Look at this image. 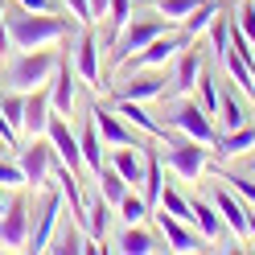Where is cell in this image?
Segmentation results:
<instances>
[{"mask_svg": "<svg viewBox=\"0 0 255 255\" xmlns=\"http://www.w3.org/2000/svg\"><path fill=\"white\" fill-rule=\"evenodd\" d=\"M8 37H12V50H41L50 41H62L74 33V25L66 17H54V12H29V8H8Z\"/></svg>", "mask_w": 255, "mask_h": 255, "instance_id": "cell-1", "label": "cell"}, {"mask_svg": "<svg viewBox=\"0 0 255 255\" xmlns=\"http://www.w3.org/2000/svg\"><path fill=\"white\" fill-rule=\"evenodd\" d=\"M54 70H58V54H50L45 45L41 50H12L4 62V87L29 95L37 87H50Z\"/></svg>", "mask_w": 255, "mask_h": 255, "instance_id": "cell-2", "label": "cell"}, {"mask_svg": "<svg viewBox=\"0 0 255 255\" xmlns=\"http://www.w3.org/2000/svg\"><path fill=\"white\" fill-rule=\"evenodd\" d=\"M185 45H189L185 33H161V37H152L140 54H132V58L120 62V78L140 74V70H165L169 62H177V54L185 50Z\"/></svg>", "mask_w": 255, "mask_h": 255, "instance_id": "cell-3", "label": "cell"}, {"mask_svg": "<svg viewBox=\"0 0 255 255\" xmlns=\"http://www.w3.org/2000/svg\"><path fill=\"white\" fill-rule=\"evenodd\" d=\"M161 33H169V21H165V17H140V21H128V25L120 29V37L111 41V62L120 66L124 58L140 54L152 37H161Z\"/></svg>", "mask_w": 255, "mask_h": 255, "instance_id": "cell-4", "label": "cell"}, {"mask_svg": "<svg viewBox=\"0 0 255 255\" xmlns=\"http://www.w3.org/2000/svg\"><path fill=\"white\" fill-rule=\"evenodd\" d=\"M169 124L177 128L185 140H198V144H206V148H214V140H218V132H214V116H206L202 103L181 99L177 107L169 111Z\"/></svg>", "mask_w": 255, "mask_h": 255, "instance_id": "cell-5", "label": "cell"}, {"mask_svg": "<svg viewBox=\"0 0 255 255\" xmlns=\"http://www.w3.org/2000/svg\"><path fill=\"white\" fill-rule=\"evenodd\" d=\"M62 206H66V194H62V185L50 189L41 202V210L33 218V227H29V251H50L54 243V231L62 227Z\"/></svg>", "mask_w": 255, "mask_h": 255, "instance_id": "cell-6", "label": "cell"}, {"mask_svg": "<svg viewBox=\"0 0 255 255\" xmlns=\"http://www.w3.org/2000/svg\"><path fill=\"white\" fill-rule=\"evenodd\" d=\"M169 156H165V165L177 173V177L185 181H198L206 169H210V152H206V144H198V140H173V144H165Z\"/></svg>", "mask_w": 255, "mask_h": 255, "instance_id": "cell-7", "label": "cell"}, {"mask_svg": "<svg viewBox=\"0 0 255 255\" xmlns=\"http://www.w3.org/2000/svg\"><path fill=\"white\" fill-rule=\"evenodd\" d=\"M45 136H50V148L58 152V161L66 165L70 173L78 177H87V165H83V148H78V136L66 128V116H50V128H45Z\"/></svg>", "mask_w": 255, "mask_h": 255, "instance_id": "cell-8", "label": "cell"}, {"mask_svg": "<svg viewBox=\"0 0 255 255\" xmlns=\"http://www.w3.org/2000/svg\"><path fill=\"white\" fill-rule=\"evenodd\" d=\"M29 227H33L29 202H25L21 194L8 198V206L0 210V243H4V247H25V243H29Z\"/></svg>", "mask_w": 255, "mask_h": 255, "instance_id": "cell-9", "label": "cell"}, {"mask_svg": "<svg viewBox=\"0 0 255 255\" xmlns=\"http://www.w3.org/2000/svg\"><path fill=\"white\" fill-rule=\"evenodd\" d=\"M74 74L83 78L87 87H95V91H103L107 83H103V54H99V37L87 33L78 37V45H74Z\"/></svg>", "mask_w": 255, "mask_h": 255, "instance_id": "cell-10", "label": "cell"}, {"mask_svg": "<svg viewBox=\"0 0 255 255\" xmlns=\"http://www.w3.org/2000/svg\"><path fill=\"white\" fill-rule=\"evenodd\" d=\"M17 165L25 169V181L33 185V189H45L50 177H54V148L41 144V140H29V148H21Z\"/></svg>", "mask_w": 255, "mask_h": 255, "instance_id": "cell-11", "label": "cell"}, {"mask_svg": "<svg viewBox=\"0 0 255 255\" xmlns=\"http://www.w3.org/2000/svg\"><path fill=\"white\" fill-rule=\"evenodd\" d=\"M91 116H95V128H99V136H103V144H107V148L140 144V140H136V128L128 124L116 107H99V103H95V107H91Z\"/></svg>", "mask_w": 255, "mask_h": 255, "instance_id": "cell-12", "label": "cell"}, {"mask_svg": "<svg viewBox=\"0 0 255 255\" xmlns=\"http://www.w3.org/2000/svg\"><path fill=\"white\" fill-rule=\"evenodd\" d=\"M50 116H54V103H50V87H37L25 95V120H21V132L29 140L45 136V128H50Z\"/></svg>", "mask_w": 255, "mask_h": 255, "instance_id": "cell-13", "label": "cell"}, {"mask_svg": "<svg viewBox=\"0 0 255 255\" xmlns=\"http://www.w3.org/2000/svg\"><path fill=\"white\" fill-rule=\"evenodd\" d=\"M111 169H116L132 189H140V185H144V169H148V148H144V144H124V148H116V152H111Z\"/></svg>", "mask_w": 255, "mask_h": 255, "instance_id": "cell-14", "label": "cell"}, {"mask_svg": "<svg viewBox=\"0 0 255 255\" xmlns=\"http://www.w3.org/2000/svg\"><path fill=\"white\" fill-rule=\"evenodd\" d=\"M74 62L66 58H58V70L50 78V103H54V116H66L70 120V111H74Z\"/></svg>", "mask_w": 255, "mask_h": 255, "instance_id": "cell-15", "label": "cell"}, {"mask_svg": "<svg viewBox=\"0 0 255 255\" xmlns=\"http://www.w3.org/2000/svg\"><path fill=\"white\" fill-rule=\"evenodd\" d=\"M210 202H214L218 218H222V222H231V231H235L239 239H247V202L239 198V194H235L231 185L214 189V194H210Z\"/></svg>", "mask_w": 255, "mask_h": 255, "instance_id": "cell-16", "label": "cell"}, {"mask_svg": "<svg viewBox=\"0 0 255 255\" xmlns=\"http://www.w3.org/2000/svg\"><path fill=\"white\" fill-rule=\"evenodd\" d=\"M152 214H156V210H152ZM156 227H161L165 247H169V251H198V247H202V243H198V227H189V222L173 218L169 210L156 214Z\"/></svg>", "mask_w": 255, "mask_h": 255, "instance_id": "cell-17", "label": "cell"}, {"mask_svg": "<svg viewBox=\"0 0 255 255\" xmlns=\"http://www.w3.org/2000/svg\"><path fill=\"white\" fill-rule=\"evenodd\" d=\"M78 148H83L87 177L95 181V177H99V169H103V136H99V128H95V116H91V111H87V124H83V132H78Z\"/></svg>", "mask_w": 255, "mask_h": 255, "instance_id": "cell-18", "label": "cell"}, {"mask_svg": "<svg viewBox=\"0 0 255 255\" xmlns=\"http://www.w3.org/2000/svg\"><path fill=\"white\" fill-rule=\"evenodd\" d=\"M111 107H116L120 116H124L128 124L136 128V132H144V136H152V140H165V144H169V136H165V124H156V120H152V116H148V111L140 107L136 99H116Z\"/></svg>", "mask_w": 255, "mask_h": 255, "instance_id": "cell-19", "label": "cell"}, {"mask_svg": "<svg viewBox=\"0 0 255 255\" xmlns=\"http://www.w3.org/2000/svg\"><path fill=\"white\" fill-rule=\"evenodd\" d=\"M218 58H222V70L231 74V83H235L239 91H243V95H251V99H255V70L247 66L243 58H239V50H235L231 41H227V45L218 50Z\"/></svg>", "mask_w": 255, "mask_h": 255, "instance_id": "cell-20", "label": "cell"}, {"mask_svg": "<svg viewBox=\"0 0 255 255\" xmlns=\"http://www.w3.org/2000/svg\"><path fill=\"white\" fill-rule=\"evenodd\" d=\"M198 74H202V54L198 50H185L177 54V74H173V95H189L198 87Z\"/></svg>", "mask_w": 255, "mask_h": 255, "instance_id": "cell-21", "label": "cell"}, {"mask_svg": "<svg viewBox=\"0 0 255 255\" xmlns=\"http://www.w3.org/2000/svg\"><path fill=\"white\" fill-rule=\"evenodd\" d=\"M251 148H255V128H251V124L231 128L227 136H218V140H214V152L222 156V161H231V156H243V152H251Z\"/></svg>", "mask_w": 255, "mask_h": 255, "instance_id": "cell-22", "label": "cell"}, {"mask_svg": "<svg viewBox=\"0 0 255 255\" xmlns=\"http://www.w3.org/2000/svg\"><path fill=\"white\" fill-rule=\"evenodd\" d=\"M111 251H124V255H152V251H165V247L136 222V227H128V231L116 239V243H111Z\"/></svg>", "mask_w": 255, "mask_h": 255, "instance_id": "cell-23", "label": "cell"}, {"mask_svg": "<svg viewBox=\"0 0 255 255\" xmlns=\"http://www.w3.org/2000/svg\"><path fill=\"white\" fill-rule=\"evenodd\" d=\"M165 95V78L156 74H136L132 83H124L116 91V99H136V103H148V99H161Z\"/></svg>", "mask_w": 255, "mask_h": 255, "instance_id": "cell-24", "label": "cell"}, {"mask_svg": "<svg viewBox=\"0 0 255 255\" xmlns=\"http://www.w3.org/2000/svg\"><path fill=\"white\" fill-rule=\"evenodd\" d=\"M218 12H222V8L214 4V0H198V8H194V12H189V17L181 21V33H185L189 41H198V37L206 33V29H210V25L218 21Z\"/></svg>", "mask_w": 255, "mask_h": 255, "instance_id": "cell-25", "label": "cell"}, {"mask_svg": "<svg viewBox=\"0 0 255 255\" xmlns=\"http://www.w3.org/2000/svg\"><path fill=\"white\" fill-rule=\"evenodd\" d=\"M194 227H198V235L206 239V243H214V239L222 235V218H218V210H214V202L194 198Z\"/></svg>", "mask_w": 255, "mask_h": 255, "instance_id": "cell-26", "label": "cell"}, {"mask_svg": "<svg viewBox=\"0 0 255 255\" xmlns=\"http://www.w3.org/2000/svg\"><path fill=\"white\" fill-rule=\"evenodd\" d=\"M116 210H120V218H124V227H136V222H144V218L152 214L148 202H144V194H132V189L116 202Z\"/></svg>", "mask_w": 255, "mask_h": 255, "instance_id": "cell-27", "label": "cell"}, {"mask_svg": "<svg viewBox=\"0 0 255 255\" xmlns=\"http://www.w3.org/2000/svg\"><path fill=\"white\" fill-rule=\"evenodd\" d=\"M95 185H99V194H103V202H111V206H116L124 194H128V189H132V185H128L124 177H120V173L116 169H111V165H103L99 169V177H95Z\"/></svg>", "mask_w": 255, "mask_h": 255, "instance_id": "cell-28", "label": "cell"}, {"mask_svg": "<svg viewBox=\"0 0 255 255\" xmlns=\"http://www.w3.org/2000/svg\"><path fill=\"white\" fill-rule=\"evenodd\" d=\"M156 210H169L173 218H181V222L194 227V202H189L181 189H161V206H156Z\"/></svg>", "mask_w": 255, "mask_h": 255, "instance_id": "cell-29", "label": "cell"}, {"mask_svg": "<svg viewBox=\"0 0 255 255\" xmlns=\"http://www.w3.org/2000/svg\"><path fill=\"white\" fill-rule=\"evenodd\" d=\"M214 120L227 128V132H231V128H243V124H247V111H243V103L235 99V91H222V103H218V116H214Z\"/></svg>", "mask_w": 255, "mask_h": 255, "instance_id": "cell-30", "label": "cell"}, {"mask_svg": "<svg viewBox=\"0 0 255 255\" xmlns=\"http://www.w3.org/2000/svg\"><path fill=\"white\" fill-rule=\"evenodd\" d=\"M128 21H132V0H111L107 4V41H116Z\"/></svg>", "mask_w": 255, "mask_h": 255, "instance_id": "cell-31", "label": "cell"}, {"mask_svg": "<svg viewBox=\"0 0 255 255\" xmlns=\"http://www.w3.org/2000/svg\"><path fill=\"white\" fill-rule=\"evenodd\" d=\"M194 8H198V0H156V17H165L169 25H181Z\"/></svg>", "mask_w": 255, "mask_h": 255, "instance_id": "cell-32", "label": "cell"}, {"mask_svg": "<svg viewBox=\"0 0 255 255\" xmlns=\"http://www.w3.org/2000/svg\"><path fill=\"white\" fill-rule=\"evenodd\" d=\"M0 107H4L8 124L17 128V136H21V120H25V95H21V91H4V95H0Z\"/></svg>", "mask_w": 255, "mask_h": 255, "instance_id": "cell-33", "label": "cell"}, {"mask_svg": "<svg viewBox=\"0 0 255 255\" xmlns=\"http://www.w3.org/2000/svg\"><path fill=\"white\" fill-rule=\"evenodd\" d=\"M198 87H202V107H206V116H218V103H222V95H218L214 74H198Z\"/></svg>", "mask_w": 255, "mask_h": 255, "instance_id": "cell-34", "label": "cell"}, {"mask_svg": "<svg viewBox=\"0 0 255 255\" xmlns=\"http://www.w3.org/2000/svg\"><path fill=\"white\" fill-rule=\"evenodd\" d=\"M25 185H29L25 169L17 161H4V156H0V189H25Z\"/></svg>", "mask_w": 255, "mask_h": 255, "instance_id": "cell-35", "label": "cell"}, {"mask_svg": "<svg viewBox=\"0 0 255 255\" xmlns=\"http://www.w3.org/2000/svg\"><path fill=\"white\" fill-rule=\"evenodd\" d=\"M235 25H239V33L247 37V45H255V0H243V4H239Z\"/></svg>", "mask_w": 255, "mask_h": 255, "instance_id": "cell-36", "label": "cell"}, {"mask_svg": "<svg viewBox=\"0 0 255 255\" xmlns=\"http://www.w3.org/2000/svg\"><path fill=\"white\" fill-rule=\"evenodd\" d=\"M218 181H231L235 194L243 198L247 206H255V181H251V177H239V173H218Z\"/></svg>", "mask_w": 255, "mask_h": 255, "instance_id": "cell-37", "label": "cell"}, {"mask_svg": "<svg viewBox=\"0 0 255 255\" xmlns=\"http://www.w3.org/2000/svg\"><path fill=\"white\" fill-rule=\"evenodd\" d=\"M62 4L70 8V17H74L78 25H95V17H91V4H87V0H62Z\"/></svg>", "mask_w": 255, "mask_h": 255, "instance_id": "cell-38", "label": "cell"}, {"mask_svg": "<svg viewBox=\"0 0 255 255\" xmlns=\"http://www.w3.org/2000/svg\"><path fill=\"white\" fill-rule=\"evenodd\" d=\"M0 140H4L8 148H21V136H17V128L8 124V116H4V107H0Z\"/></svg>", "mask_w": 255, "mask_h": 255, "instance_id": "cell-39", "label": "cell"}, {"mask_svg": "<svg viewBox=\"0 0 255 255\" xmlns=\"http://www.w3.org/2000/svg\"><path fill=\"white\" fill-rule=\"evenodd\" d=\"M0 54H12V37H8V12H4V0H0Z\"/></svg>", "mask_w": 255, "mask_h": 255, "instance_id": "cell-40", "label": "cell"}, {"mask_svg": "<svg viewBox=\"0 0 255 255\" xmlns=\"http://www.w3.org/2000/svg\"><path fill=\"white\" fill-rule=\"evenodd\" d=\"M17 8H29V12H54L58 0H17Z\"/></svg>", "mask_w": 255, "mask_h": 255, "instance_id": "cell-41", "label": "cell"}, {"mask_svg": "<svg viewBox=\"0 0 255 255\" xmlns=\"http://www.w3.org/2000/svg\"><path fill=\"white\" fill-rule=\"evenodd\" d=\"M87 4H91V17H95V21H103V17H107V4H111V0H87Z\"/></svg>", "mask_w": 255, "mask_h": 255, "instance_id": "cell-42", "label": "cell"}, {"mask_svg": "<svg viewBox=\"0 0 255 255\" xmlns=\"http://www.w3.org/2000/svg\"><path fill=\"white\" fill-rule=\"evenodd\" d=\"M247 235L255 239V214H251V210H247Z\"/></svg>", "mask_w": 255, "mask_h": 255, "instance_id": "cell-43", "label": "cell"}, {"mask_svg": "<svg viewBox=\"0 0 255 255\" xmlns=\"http://www.w3.org/2000/svg\"><path fill=\"white\" fill-rule=\"evenodd\" d=\"M4 206H8V194H4V189H0V210H4Z\"/></svg>", "mask_w": 255, "mask_h": 255, "instance_id": "cell-44", "label": "cell"}, {"mask_svg": "<svg viewBox=\"0 0 255 255\" xmlns=\"http://www.w3.org/2000/svg\"><path fill=\"white\" fill-rule=\"evenodd\" d=\"M4 148H8V144H4V140H0V152H4Z\"/></svg>", "mask_w": 255, "mask_h": 255, "instance_id": "cell-45", "label": "cell"}, {"mask_svg": "<svg viewBox=\"0 0 255 255\" xmlns=\"http://www.w3.org/2000/svg\"><path fill=\"white\" fill-rule=\"evenodd\" d=\"M251 169H255V161H251Z\"/></svg>", "mask_w": 255, "mask_h": 255, "instance_id": "cell-46", "label": "cell"}]
</instances>
